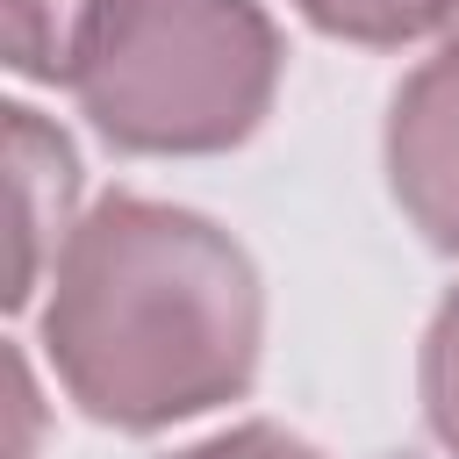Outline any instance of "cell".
<instances>
[{
	"label": "cell",
	"instance_id": "6da1fadb",
	"mask_svg": "<svg viewBox=\"0 0 459 459\" xmlns=\"http://www.w3.org/2000/svg\"><path fill=\"white\" fill-rule=\"evenodd\" d=\"M43 351L115 430L201 416L258 366V273L208 215L115 194L57 244Z\"/></svg>",
	"mask_w": 459,
	"mask_h": 459
},
{
	"label": "cell",
	"instance_id": "7a4b0ae2",
	"mask_svg": "<svg viewBox=\"0 0 459 459\" xmlns=\"http://www.w3.org/2000/svg\"><path fill=\"white\" fill-rule=\"evenodd\" d=\"M280 86V36L251 0H108L72 93L122 151H230Z\"/></svg>",
	"mask_w": 459,
	"mask_h": 459
},
{
	"label": "cell",
	"instance_id": "3957f363",
	"mask_svg": "<svg viewBox=\"0 0 459 459\" xmlns=\"http://www.w3.org/2000/svg\"><path fill=\"white\" fill-rule=\"evenodd\" d=\"M387 172L409 222L437 251H459V29H445V50L402 79L387 115Z\"/></svg>",
	"mask_w": 459,
	"mask_h": 459
},
{
	"label": "cell",
	"instance_id": "277c9868",
	"mask_svg": "<svg viewBox=\"0 0 459 459\" xmlns=\"http://www.w3.org/2000/svg\"><path fill=\"white\" fill-rule=\"evenodd\" d=\"M72 194H79V165H72V143L36 115V108H7V208H14V280H7V301L22 308L43 280L50 244L72 237L65 215H72Z\"/></svg>",
	"mask_w": 459,
	"mask_h": 459
},
{
	"label": "cell",
	"instance_id": "5b68a950",
	"mask_svg": "<svg viewBox=\"0 0 459 459\" xmlns=\"http://www.w3.org/2000/svg\"><path fill=\"white\" fill-rule=\"evenodd\" d=\"M108 0H7V65L22 79H72Z\"/></svg>",
	"mask_w": 459,
	"mask_h": 459
},
{
	"label": "cell",
	"instance_id": "8992f818",
	"mask_svg": "<svg viewBox=\"0 0 459 459\" xmlns=\"http://www.w3.org/2000/svg\"><path fill=\"white\" fill-rule=\"evenodd\" d=\"M459 0H301V14L351 43H409L452 22Z\"/></svg>",
	"mask_w": 459,
	"mask_h": 459
},
{
	"label": "cell",
	"instance_id": "52a82bcc",
	"mask_svg": "<svg viewBox=\"0 0 459 459\" xmlns=\"http://www.w3.org/2000/svg\"><path fill=\"white\" fill-rule=\"evenodd\" d=\"M423 409H430L437 445L459 459V294L437 308V323L423 337Z\"/></svg>",
	"mask_w": 459,
	"mask_h": 459
},
{
	"label": "cell",
	"instance_id": "ba28073f",
	"mask_svg": "<svg viewBox=\"0 0 459 459\" xmlns=\"http://www.w3.org/2000/svg\"><path fill=\"white\" fill-rule=\"evenodd\" d=\"M172 459H323V452H308L301 437H287L273 423H244V430H222V437H208L194 452H172Z\"/></svg>",
	"mask_w": 459,
	"mask_h": 459
},
{
	"label": "cell",
	"instance_id": "9c48e42d",
	"mask_svg": "<svg viewBox=\"0 0 459 459\" xmlns=\"http://www.w3.org/2000/svg\"><path fill=\"white\" fill-rule=\"evenodd\" d=\"M445 29H459V7H452V22H445Z\"/></svg>",
	"mask_w": 459,
	"mask_h": 459
}]
</instances>
